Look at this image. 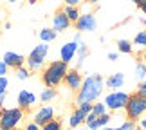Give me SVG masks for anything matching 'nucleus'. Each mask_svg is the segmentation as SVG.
Masks as SVG:
<instances>
[{"mask_svg": "<svg viewBox=\"0 0 146 130\" xmlns=\"http://www.w3.org/2000/svg\"><path fill=\"white\" fill-rule=\"evenodd\" d=\"M103 90H105V80L101 74H90V76L83 78V83L76 94V105L94 103L103 94Z\"/></svg>", "mask_w": 146, "mask_h": 130, "instance_id": "nucleus-1", "label": "nucleus"}, {"mask_svg": "<svg viewBox=\"0 0 146 130\" xmlns=\"http://www.w3.org/2000/svg\"><path fill=\"white\" fill-rule=\"evenodd\" d=\"M69 71V65L63 63L61 60H54L43 69L42 72V81L47 89H56L58 85H61L65 80V74Z\"/></svg>", "mask_w": 146, "mask_h": 130, "instance_id": "nucleus-2", "label": "nucleus"}, {"mask_svg": "<svg viewBox=\"0 0 146 130\" xmlns=\"http://www.w3.org/2000/svg\"><path fill=\"white\" fill-rule=\"evenodd\" d=\"M125 112H126L128 121H133V123L139 121L146 114V98H143L139 94H130L128 103L125 107Z\"/></svg>", "mask_w": 146, "mask_h": 130, "instance_id": "nucleus-3", "label": "nucleus"}, {"mask_svg": "<svg viewBox=\"0 0 146 130\" xmlns=\"http://www.w3.org/2000/svg\"><path fill=\"white\" fill-rule=\"evenodd\" d=\"M24 119V110L20 107L0 110V130H16V127Z\"/></svg>", "mask_w": 146, "mask_h": 130, "instance_id": "nucleus-4", "label": "nucleus"}, {"mask_svg": "<svg viewBox=\"0 0 146 130\" xmlns=\"http://www.w3.org/2000/svg\"><path fill=\"white\" fill-rule=\"evenodd\" d=\"M47 54H49V45L47 43L36 45V47L29 53V56L25 58L27 69L29 71H40L43 67V63H45V60H47Z\"/></svg>", "mask_w": 146, "mask_h": 130, "instance_id": "nucleus-5", "label": "nucleus"}, {"mask_svg": "<svg viewBox=\"0 0 146 130\" xmlns=\"http://www.w3.org/2000/svg\"><path fill=\"white\" fill-rule=\"evenodd\" d=\"M128 98H130V94L123 92V90H112L105 96L103 103L106 107V110L110 112H117V110H123L128 103Z\"/></svg>", "mask_w": 146, "mask_h": 130, "instance_id": "nucleus-6", "label": "nucleus"}, {"mask_svg": "<svg viewBox=\"0 0 146 130\" xmlns=\"http://www.w3.org/2000/svg\"><path fill=\"white\" fill-rule=\"evenodd\" d=\"M76 29L78 31H87V33H92V31H96L98 29V18H96V15L94 13H81V16L78 18L76 22Z\"/></svg>", "mask_w": 146, "mask_h": 130, "instance_id": "nucleus-7", "label": "nucleus"}, {"mask_svg": "<svg viewBox=\"0 0 146 130\" xmlns=\"http://www.w3.org/2000/svg\"><path fill=\"white\" fill-rule=\"evenodd\" d=\"M54 107L52 105H43L40 107V109L36 110V114L33 116V121L36 123L38 127H43V125H47L49 121H52L54 119Z\"/></svg>", "mask_w": 146, "mask_h": 130, "instance_id": "nucleus-8", "label": "nucleus"}, {"mask_svg": "<svg viewBox=\"0 0 146 130\" xmlns=\"http://www.w3.org/2000/svg\"><path fill=\"white\" fill-rule=\"evenodd\" d=\"M63 83L67 85V89H69V90H74V92H78V90H80V87H81V83H83L81 72L78 71V69H69V71H67V74H65Z\"/></svg>", "mask_w": 146, "mask_h": 130, "instance_id": "nucleus-9", "label": "nucleus"}, {"mask_svg": "<svg viewBox=\"0 0 146 130\" xmlns=\"http://www.w3.org/2000/svg\"><path fill=\"white\" fill-rule=\"evenodd\" d=\"M76 53H78V43L76 42H67V43H63L60 47V60L69 65L70 61L74 60Z\"/></svg>", "mask_w": 146, "mask_h": 130, "instance_id": "nucleus-10", "label": "nucleus"}, {"mask_svg": "<svg viewBox=\"0 0 146 130\" xmlns=\"http://www.w3.org/2000/svg\"><path fill=\"white\" fill-rule=\"evenodd\" d=\"M16 103H18V107L22 110H29L33 105L36 103V96L31 92V90H20L18 96H16Z\"/></svg>", "mask_w": 146, "mask_h": 130, "instance_id": "nucleus-11", "label": "nucleus"}, {"mask_svg": "<svg viewBox=\"0 0 146 130\" xmlns=\"http://www.w3.org/2000/svg\"><path fill=\"white\" fill-rule=\"evenodd\" d=\"M2 61L5 65H7V69L11 67V69H18V67H24L25 63V58L18 53H13V51H7V53H4V58Z\"/></svg>", "mask_w": 146, "mask_h": 130, "instance_id": "nucleus-12", "label": "nucleus"}, {"mask_svg": "<svg viewBox=\"0 0 146 130\" xmlns=\"http://www.w3.org/2000/svg\"><path fill=\"white\" fill-rule=\"evenodd\" d=\"M70 27V20L65 16L63 11H58V13H54L52 16V29L58 33V31H65Z\"/></svg>", "mask_w": 146, "mask_h": 130, "instance_id": "nucleus-13", "label": "nucleus"}, {"mask_svg": "<svg viewBox=\"0 0 146 130\" xmlns=\"http://www.w3.org/2000/svg\"><path fill=\"white\" fill-rule=\"evenodd\" d=\"M125 81H126V78L123 72H114V74H110L108 78H106V81H105V85L112 89V90H119L123 85H125Z\"/></svg>", "mask_w": 146, "mask_h": 130, "instance_id": "nucleus-14", "label": "nucleus"}, {"mask_svg": "<svg viewBox=\"0 0 146 130\" xmlns=\"http://www.w3.org/2000/svg\"><path fill=\"white\" fill-rule=\"evenodd\" d=\"M85 117H87L85 112H81L80 109H76V110L69 116V127H70V128H80L83 123H85Z\"/></svg>", "mask_w": 146, "mask_h": 130, "instance_id": "nucleus-15", "label": "nucleus"}, {"mask_svg": "<svg viewBox=\"0 0 146 130\" xmlns=\"http://www.w3.org/2000/svg\"><path fill=\"white\" fill-rule=\"evenodd\" d=\"M65 13V16L70 20V24H76L78 22V18L81 16V11H80V7H76V5H65L63 9H61Z\"/></svg>", "mask_w": 146, "mask_h": 130, "instance_id": "nucleus-16", "label": "nucleus"}, {"mask_svg": "<svg viewBox=\"0 0 146 130\" xmlns=\"http://www.w3.org/2000/svg\"><path fill=\"white\" fill-rule=\"evenodd\" d=\"M56 36H58V33H56L52 27H43L40 31V40L42 43H49V42H54Z\"/></svg>", "mask_w": 146, "mask_h": 130, "instance_id": "nucleus-17", "label": "nucleus"}, {"mask_svg": "<svg viewBox=\"0 0 146 130\" xmlns=\"http://www.w3.org/2000/svg\"><path fill=\"white\" fill-rule=\"evenodd\" d=\"M56 98H58L56 89H43L42 94H40V101H42V103H50V101H54Z\"/></svg>", "mask_w": 146, "mask_h": 130, "instance_id": "nucleus-18", "label": "nucleus"}, {"mask_svg": "<svg viewBox=\"0 0 146 130\" xmlns=\"http://www.w3.org/2000/svg\"><path fill=\"white\" fill-rule=\"evenodd\" d=\"M85 127H87L88 130H101L99 123H98V116H94L92 112H90V114L85 117Z\"/></svg>", "mask_w": 146, "mask_h": 130, "instance_id": "nucleus-19", "label": "nucleus"}, {"mask_svg": "<svg viewBox=\"0 0 146 130\" xmlns=\"http://www.w3.org/2000/svg\"><path fill=\"white\" fill-rule=\"evenodd\" d=\"M117 51H119V53H125V54H130L133 51V45L128 40H117Z\"/></svg>", "mask_w": 146, "mask_h": 130, "instance_id": "nucleus-20", "label": "nucleus"}, {"mask_svg": "<svg viewBox=\"0 0 146 130\" xmlns=\"http://www.w3.org/2000/svg\"><path fill=\"white\" fill-rule=\"evenodd\" d=\"M87 54H88V47L85 45V42H83V43L78 45V53H76V56H78V65H81L83 61H85Z\"/></svg>", "mask_w": 146, "mask_h": 130, "instance_id": "nucleus-21", "label": "nucleus"}, {"mask_svg": "<svg viewBox=\"0 0 146 130\" xmlns=\"http://www.w3.org/2000/svg\"><path fill=\"white\" fill-rule=\"evenodd\" d=\"M135 47H141V49H146V31H139L135 38H133V43Z\"/></svg>", "mask_w": 146, "mask_h": 130, "instance_id": "nucleus-22", "label": "nucleus"}, {"mask_svg": "<svg viewBox=\"0 0 146 130\" xmlns=\"http://www.w3.org/2000/svg\"><path fill=\"white\" fill-rule=\"evenodd\" d=\"M106 112H108V110H106V107H105V103H103V101H101V103H98V101H96V103H92V114L94 116H103V114H106Z\"/></svg>", "mask_w": 146, "mask_h": 130, "instance_id": "nucleus-23", "label": "nucleus"}, {"mask_svg": "<svg viewBox=\"0 0 146 130\" xmlns=\"http://www.w3.org/2000/svg\"><path fill=\"white\" fill-rule=\"evenodd\" d=\"M135 78L141 80V81L146 78V63H143V61H139V63L135 65Z\"/></svg>", "mask_w": 146, "mask_h": 130, "instance_id": "nucleus-24", "label": "nucleus"}, {"mask_svg": "<svg viewBox=\"0 0 146 130\" xmlns=\"http://www.w3.org/2000/svg\"><path fill=\"white\" fill-rule=\"evenodd\" d=\"M42 130H63V125H61L60 119H52V121H49L47 125H43Z\"/></svg>", "mask_w": 146, "mask_h": 130, "instance_id": "nucleus-25", "label": "nucleus"}, {"mask_svg": "<svg viewBox=\"0 0 146 130\" xmlns=\"http://www.w3.org/2000/svg\"><path fill=\"white\" fill-rule=\"evenodd\" d=\"M15 74L18 80H27V78L31 76V71L27 69V67H18V69H15Z\"/></svg>", "mask_w": 146, "mask_h": 130, "instance_id": "nucleus-26", "label": "nucleus"}, {"mask_svg": "<svg viewBox=\"0 0 146 130\" xmlns=\"http://www.w3.org/2000/svg\"><path fill=\"white\" fill-rule=\"evenodd\" d=\"M137 127H135V123H133V121H125V123H121V125L119 127H115V130H135Z\"/></svg>", "mask_w": 146, "mask_h": 130, "instance_id": "nucleus-27", "label": "nucleus"}, {"mask_svg": "<svg viewBox=\"0 0 146 130\" xmlns=\"http://www.w3.org/2000/svg\"><path fill=\"white\" fill-rule=\"evenodd\" d=\"M98 123H99V127H101V128H103V127H108V123H110V114L106 112V114L99 116V117H98Z\"/></svg>", "mask_w": 146, "mask_h": 130, "instance_id": "nucleus-28", "label": "nucleus"}, {"mask_svg": "<svg viewBox=\"0 0 146 130\" xmlns=\"http://www.w3.org/2000/svg\"><path fill=\"white\" fill-rule=\"evenodd\" d=\"M7 85H9L7 78H5V76H0V94H5V92H7Z\"/></svg>", "mask_w": 146, "mask_h": 130, "instance_id": "nucleus-29", "label": "nucleus"}, {"mask_svg": "<svg viewBox=\"0 0 146 130\" xmlns=\"http://www.w3.org/2000/svg\"><path fill=\"white\" fill-rule=\"evenodd\" d=\"M139 96H143V98H146V80H143L141 83H139V87H137V92Z\"/></svg>", "mask_w": 146, "mask_h": 130, "instance_id": "nucleus-30", "label": "nucleus"}, {"mask_svg": "<svg viewBox=\"0 0 146 130\" xmlns=\"http://www.w3.org/2000/svg\"><path fill=\"white\" fill-rule=\"evenodd\" d=\"M25 130H42V127H38L35 121H31V123H27V125H25Z\"/></svg>", "mask_w": 146, "mask_h": 130, "instance_id": "nucleus-31", "label": "nucleus"}, {"mask_svg": "<svg viewBox=\"0 0 146 130\" xmlns=\"http://www.w3.org/2000/svg\"><path fill=\"white\" fill-rule=\"evenodd\" d=\"M5 74H7V65L0 60V76H5Z\"/></svg>", "mask_w": 146, "mask_h": 130, "instance_id": "nucleus-32", "label": "nucleus"}, {"mask_svg": "<svg viewBox=\"0 0 146 130\" xmlns=\"http://www.w3.org/2000/svg\"><path fill=\"white\" fill-rule=\"evenodd\" d=\"M135 4H137V7H141L143 13L146 15V0H135Z\"/></svg>", "mask_w": 146, "mask_h": 130, "instance_id": "nucleus-33", "label": "nucleus"}, {"mask_svg": "<svg viewBox=\"0 0 146 130\" xmlns=\"http://www.w3.org/2000/svg\"><path fill=\"white\" fill-rule=\"evenodd\" d=\"M63 2H65V5H76L78 7L81 4V0H63Z\"/></svg>", "mask_w": 146, "mask_h": 130, "instance_id": "nucleus-34", "label": "nucleus"}, {"mask_svg": "<svg viewBox=\"0 0 146 130\" xmlns=\"http://www.w3.org/2000/svg\"><path fill=\"white\" fill-rule=\"evenodd\" d=\"M139 128H143V130H146V114L141 117V121H139Z\"/></svg>", "mask_w": 146, "mask_h": 130, "instance_id": "nucleus-35", "label": "nucleus"}, {"mask_svg": "<svg viewBox=\"0 0 146 130\" xmlns=\"http://www.w3.org/2000/svg\"><path fill=\"white\" fill-rule=\"evenodd\" d=\"M72 42H76L78 45H80V43H83V38H81V33H76V36H74V40H72Z\"/></svg>", "mask_w": 146, "mask_h": 130, "instance_id": "nucleus-36", "label": "nucleus"}, {"mask_svg": "<svg viewBox=\"0 0 146 130\" xmlns=\"http://www.w3.org/2000/svg\"><path fill=\"white\" fill-rule=\"evenodd\" d=\"M108 60H110V61H115V60H117V53H110V54H108Z\"/></svg>", "mask_w": 146, "mask_h": 130, "instance_id": "nucleus-37", "label": "nucleus"}, {"mask_svg": "<svg viewBox=\"0 0 146 130\" xmlns=\"http://www.w3.org/2000/svg\"><path fill=\"white\" fill-rule=\"evenodd\" d=\"M4 101H5V94H0V110H2V107H4Z\"/></svg>", "mask_w": 146, "mask_h": 130, "instance_id": "nucleus-38", "label": "nucleus"}, {"mask_svg": "<svg viewBox=\"0 0 146 130\" xmlns=\"http://www.w3.org/2000/svg\"><path fill=\"white\" fill-rule=\"evenodd\" d=\"M85 2H87L88 5H96V4L99 2V0H85Z\"/></svg>", "mask_w": 146, "mask_h": 130, "instance_id": "nucleus-39", "label": "nucleus"}, {"mask_svg": "<svg viewBox=\"0 0 146 130\" xmlns=\"http://www.w3.org/2000/svg\"><path fill=\"white\" fill-rule=\"evenodd\" d=\"M101 130H115V127H103Z\"/></svg>", "mask_w": 146, "mask_h": 130, "instance_id": "nucleus-40", "label": "nucleus"}, {"mask_svg": "<svg viewBox=\"0 0 146 130\" xmlns=\"http://www.w3.org/2000/svg\"><path fill=\"white\" fill-rule=\"evenodd\" d=\"M5 2H9V4H15V2H16V0H5Z\"/></svg>", "mask_w": 146, "mask_h": 130, "instance_id": "nucleus-41", "label": "nucleus"}, {"mask_svg": "<svg viewBox=\"0 0 146 130\" xmlns=\"http://www.w3.org/2000/svg\"><path fill=\"white\" fill-rule=\"evenodd\" d=\"M78 130H88V128H87V127H85V128H81V127H80V128H78Z\"/></svg>", "mask_w": 146, "mask_h": 130, "instance_id": "nucleus-42", "label": "nucleus"}, {"mask_svg": "<svg viewBox=\"0 0 146 130\" xmlns=\"http://www.w3.org/2000/svg\"><path fill=\"white\" fill-rule=\"evenodd\" d=\"M130 2H135V0H130Z\"/></svg>", "mask_w": 146, "mask_h": 130, "instance_id": "nucleus-43", "label": "nucleus"}]
</instances>
